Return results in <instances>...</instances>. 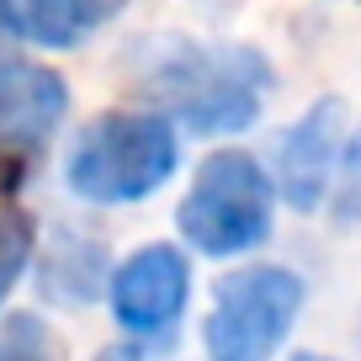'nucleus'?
Wrapping results in <instances>:
<instances>
[{"label": "nucleus", "instance_id": "nucleus-1", "mask_svg": "<svg viewBox=\"0 0 361 361\" xmlns=\"http://www.w3.org/2000/svg\"><path fill=\"white\" fill-rule=\"evenodd\" d=\"M138 85L180 117V128L192 133H239L260 117L271 69L250 48H218V43H186V37H165L149 43L138 59Z\"/></svg>", "mask_w": 361, "mask_h": 361}, {"label": "nucleus", "instance_id": "nucleus-2", "mask_svg": "<svg viewBox=\"0 0 361 361\" xmlns=\"http://www.w3.org/2000/svg\"><path fill=\"white\" fill-rule=\"evenodd\" d=\"M180 138L165 112H102L75 133L64 180L80 202H144L176 176Z\"/></svg>", "mask_w": 361, "mask_h": 361}, {"label": "nucleus", "instance_id": "nucleus-3", "mask_svg": "<svg viewBox=\"0 0 361 361\" xmlns=\"http://www.w3.org/2000/svg\"><path fill=\"white\" fill-rule=\"evenodd\" d=\"M271 213H276V180L245 149H218L197 165L192 192L180 197V239L213 260L245 255V250L271 239Z\"/></svg>", "mask_w": 361, "mask_h": 361}, {"label": "nucleus", "instance_id": "nucleus-4", "mask_svg": "<svg viewBox=\"0 0 361 361\" xmlns=\"http://www.w3.org/2000/svg\"><path fill=\"white\" fill-rule=\"evenodd\" d=\"M303 314V276L287 266H245L213 287L202 324L207 361H271Z\"/></svg>", "mask_w": 361, "mask_h": 361}, {"label": "nucleus", "instance_id": "nucleus-5", "mask_svg": "<svg viewBox=\"0 0 361 361\" xmlns=\"http://www.w3.org/2000/svg\"><path fill=\"white\" fill-rule=\"evenodd\" d=\"M106 298L128 335L170 340V329L186 314V298H192V266L176 245H144L112 271Z\"/></svg>", "mask_w": 361, "mask_h": 361}, {"label": "nucleus", "instance_id": "nucleus-6", "mask_svg": "<svg viewBox=\"0 0 361 361\" xmlns=\"http://www.w3.org/2000/svg\"><path fill=\"white\" fill-rule=\"evenodd\" d=\"M16 37L0 27V149L6 154H32L43 138L64 123L69 85L59 69H43L16 54Z\"/></svg>", "mask_w": 361, "mask_h": 361}, {"label": "nucleus", "instance_id": "nucleus-7", "mask_svg": "<svg viewBox=\"0 0 361 361\" xmlns=\"http://www.w3.org/2000/svg\"><path fill=\"white\" fill-rule=\"evenodd\" d=\"M340 133H345V112L340 102H314L271 149V180H276V197L298 207V213H314L329 192V176L340 165Z\"/></svg>", "mask_w": 361, "mask_h": 361}, {"label": "nucleus", "instance_id": "nucleus-8", "mask_svg": "<svg viewBox=\"0 0 361 361\" xmlns=\"http://www.w3.org/2000/svg\"><path fill=\"white\" fill-rule=\"evenodd\" d=\"M128 0H0V27L32 48H80Z\"/></svg>", "mask_w": 361, "mask_h": 361}, {"label": "nucleus", "instance_id": "nucleus-9", "mask_svg": "<svg viewBox=\"0 0 361 361\" xmlns=\"http://www.w3.org/2000/svg\"><path fill=\"white\" fill-rule=\"evenodd\" d=\"M112 282V271H106V250L85 234H59L54 250L43 260V293L64 308H80L90 298L102 293Z\"/></svg>", "mask_w": 361, "mask_h": 361}, {"label": "nucleus", "instance_id": "nucleus-10", "mask_svg": "<svg viewBox=\"0 0 361 361\" xmlns=\"http://www.w3.org/2000/svg\"><path fill=\"white\" fill-rule=\"evenodd\" d=\"M32 245H37V228L22 207H0V303L11 298V287L22 282L27 260H32Z\"/></svg>", "mask_w": 361, "mask_h": 361}, {"label": "nucleus", "instance_id": "nucleus-11", "mask_svg": "<svg viewBox=\"0 0 361 361\" xmlns=\"http://www.w3.org/2000/svg\"><path fill=\"white\" fill-rule=\"evenodd\" d=\"M0 361H59V340L37 314L0 319Z\"/></svg>", "mask_w": 361, "mask_h": 361}, {"label": "nucleus", "instance_id": "nucleus-12", "mask_svg": "<svg viewBox=\"0 0 361 361\" xmlns=\"http://www.w3.org/2000/svg\"><path fill=\"white\" fill-rule=\"evenodd\" d=\"M329 207H335V218H345V224L361 218V133L340 149V186H335V202Z\"/></svg>", "mask_w": 361, "mask_h": 361}, {"label": "nucleus", "instance_id": "nucleus-13", "mask_svg": "<svg viewBox=\"0 0 361 361\" xmlns=\"http://www.w3.org/2000/svg\"><path fill=\"white\" fill-rule=\"evenodd\" d=\"M96 361H138V350H133V345H106Z\"/></svg>", "mask_w": 361, "mask_h": 361}, {"label": "nucleus", "instance_id": "nucleus-14", "mask_svg": "<svg viewBox=\"0 0 361 361\" xmlns=\"http://www.w3.org/2000/svg\"><path fill=\"white\" fill-rule=\"evenodd\" d=\"M293 361H329V356H314V350H298Z\"/></svg>", "mask_w": 361, "mask_h": 361}]
</instances>
